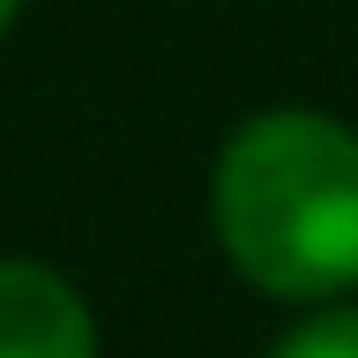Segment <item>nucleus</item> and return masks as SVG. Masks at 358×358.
Wrapping results in <instances>:
<instances>
[{"label":"nucleus","mask_w":358,"mask_h":358,"mask_svg":"<svg viewBox=\"0 0 358 358\" xmlns=\"http://www.w3.org/2000/svg\"><path fill=\"white\" fill-rule=\"evenodd\" d=\"M209 224L254 291L321 306L358 284V127L306 105L254 112L217 150Z\"/></svg>","instance_id":"obj_1"},{"label":"nucleus","mask_w":358,"mask_h":358,"mask_svg":"<svg viewBox=\"0 0 358 358\" xmlns=\"http://www.w3.org/2000/svg\"><path fill=\"white\" fill-rule=\"evenodd\" d=\"M0 358H97V321L60 268L0 262Z\"/></svg>","instance_id":"obj_2"},{"label":"nucleus","mask_w":358,"mask_h":358,"mask_svg":"<svg viewBox=\"0 0 358 358\" xmlns=\"http://www.w3.org/2000/svg\"><path fill=\"white\" fill-rule=\"evenodd\" d=\"M268 358H358V306L321 299V313L291 321V329L268 343Z\"/></svg>","instance_id":"obj_3"},{"label":"nucleus","mask_w":358,"mask_h":358,"mask_svg":"<svg viewBox=\"0 0 358 358\" xmlns=\"http://www.w3.org/2000/svg\"><path fill=\"white\" fill-rule=\"evenodd\" d=\"M15 8H22V0H0V30H8V22H15Z\"/></svg>","instance_id":"obj_4"}]
</instances>
